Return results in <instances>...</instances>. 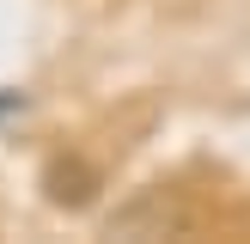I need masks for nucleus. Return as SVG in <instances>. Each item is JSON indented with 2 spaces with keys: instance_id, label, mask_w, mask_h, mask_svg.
Masks as SVG:
<instances>
[{
  "instance_id": "obj_1",
  "label": "nucleus",
  "mask_w": 250,
  "mask_h": 244,
  "mask_svg": "<svg viewBox=\"0 0 250 244\" xmlns=\"http://www.w3.org/2000/svg\"><path fill=\"white\" fill-rule=\"evenodd\" d=\"M43 195L55 207H92L98 171L85 165V159H49V165H43Z\"/></svg>"
},
{
  "instance_id": "obj_2",
  "label": "nucleus",
  "mask_w": 250,
  "mask_h": 244,
  "mask_svg": "<svg viewBox=\"0 0 250 244\" xmlns=\"http://www.w3.org/2000/svg\"><path fill=\"white\" fill-rule=\"evenodd\" d=\"M12 110H24V92H0V116H12Z\"/></svg>"
}]
</instances>
